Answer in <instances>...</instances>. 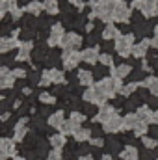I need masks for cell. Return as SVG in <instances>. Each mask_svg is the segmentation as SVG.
I'll list each match as a JSON object with an SVG mask.
<instances>
[{"mask_svg": "<svg viewBox=\"0 0 158 160\" xmlns=\"http://www.w3.org/2000/svg\"><path fill=\"white\" fill-rule=\"evenodd\" d=\"M116 50H117L119 56L126 58L132 54V47H134V36L132 34H121L117 39H116Z\"/></svg>", "mask_w": 158, "mask_h": 160, "instance_id": "1", "label": "cell"}, {"mask_svg": "<svg viewBox=\"0 0 158 160\" xmlns=\"http://www.w3.org/2000/svg\"><path fill=\"white\" fill-rule=\"evenodd\" d=\"M106 101L108 99H112L114 95H116V91H117V86H116V80L114 78H102V80H99L95 86H93Z\"/></svg>", "mask_w": 158, "mask_h": 160, "instance_id": "2", "label": "cell"}, {"mask_svg": "<svg viewBox=\"0 0 158 160\" xmlns=\"http://www.w3.org/2000/svg\"><path fill=\"white\" fill-rule=\"evenodd\" d=\"M132 8L140 9L145 17H155L158 15V8H156V0H134Z\"/></svg>", "mask_w": 158, "mask_h": 160, "instance_id": "3", "label": "cell"}, {"mask_svg": "<svg viewBox=\"0 0 158 160\" xmlns=\"http://www.w3.org/2000/svg\"><path fill=\"white\" fill-rule=\"evenodd\" d=\"M52 82H54V84L65 82V77H63V73H62L60 69H48V71H45L43 77H41V80H39L41 86H50Z\"/></svg>", "mask_w": 158, "mask_h": 160, "instance_id": "4", "label": "cell"}, {"mask_svg": "<svg viewBox=\"0 0 158 160\" xmlns=\"http://www.w3.org/2000/svg\"><path fill=\"white\" fill-rule=\"evenodd\" d=\"M112 17H114V21H116V22H126V21L130 19V8L126 6V2H125V0H117V4H116V8H114V13H112Z\"/></svg>", "mask_w": 158, "mask_h": 160, "instance_id": "5", "label": "cell"}, {"mask_svg": "<svg viewBox=\"0 0 158 160\" xmlns=\"http://www.w3.org/2000/svg\"><path fill=\"white\" fill-rule=\"evenodd\" d=\"M60 45L63 47V50H77L80 45H82V38H80L78 34H75V32H69V34H65L62 38V43Z\"/></svg>", "mask_w": 158, "mask_h": 160, "instance_id": "6", "label": "cell"}, {"mask_svg": "<svg viewBox=\"0 0 158 160\" xmlns=\"http://www.w3.org/2000/svg\"><path fill=\"white\" fill-rule=\"evenodd\" d=\"M80 60H82V56H80V52H77V50H65L63 56H62V63H63L65 69H75L78 65Z\"/></svg>", "mask_w": 158, "mask_h": 160, "instance_id": "7", "label": "cell"}, {"mask_svg": "<svg viewBox=\"0 0 158 160\" xmlns=\"http://www.w3.org/2000/svg\"><path fill=\"white\" fill-rule=\"evenodd\" d=\"M7 157H15V145H13V140L0 138V160H6Z\"/></svg>", "mask_w": 158, "mask_h": 160, "instance_id": "8", "label": "cell"}, {"mask_svg": "<svg viewBox=\"0 0 158 160\" xmlns=\"http://www.w3.org/2000/svg\"><path fill=\"white\" fill-rule=\"evenodd\" d=\"M102 128H104V132H108V134H114V132L123 130V118H119L117 114H116L112 119H108L102 125Z\"/></svg>", "mask_w": 158, "mask_h": 160, "instance_id": "9", "label": "cell"}, {"mask_svg": "<svg viewBox=\"0 0 158 160\" xmlns=\"http://www.w3.org/2000/svg\"><path fill=\"white\" fill-rule=\"evenodd\" d=\"M63 36H65V32H63V26H62V24H54V26L50 28L48 45H50V47H56V45H60Z\"/></svg>", "mask_w": 158, "mask_h": 160, "instance_id": "10", "label": "cell"}, {"mask_svg": "<svg viewBox=\"0 0 158 160\" xmlns=\"http://www.w3.org/2000/svg\"><path fill=\"white\" fill-rule=\"evenodd\" d=\"M114 116H116V108H114V106H108V104H102V106H101V110H99V114H97V116H95L93 119L104 125L106 121L112 119Z\"/></svg>", "mask_w": 158, "mask_h": 160, "instance_id": "11", "label": "cell"}, {"mask_svg": "<svg viewBox=\"0 0 158 160\" xmlns=\"http://www.w3.org/2000/svg\"><path fill=\"white\" fill-rule=\"evenodd\" d=\"M13 71H9L7 67H0V89H6V88H13Z\"/></svg>", "mask_w": 158, "mask_h": 160, "instance_id": "12", "label": "cell"}, {"mask_svg": "<svg viewBox=\"0 0 158 160\" xmlns=\"http://www.w3.org/2000/svg\"><path fill=\"white\" fill-rule=\"evenodd\" d=\"M80 56H82V62H86V63H97L99 62V48H95V47H89V48H84L82 52H80Z\"/></svg>", "mask_w": 158, "mask_h": 160, "instance_id": "13", "label": "cell"}, {"mask_svg": "<svg viewBox=\"0 0 158 160\" xmlns=\"http://www.w3.org/2000/svg\"><path fill=\"white\" fill-rule=\"evenodd\" d=\"M149 47H151V39H141L140 43H134V47H132V56H134V58H145Z\"/></svg>", "mask_w": 158, "mask_h": 160, "instance_id": "14", "label": "cell"}, {"mask_svg": "<svg viewBox=\"0 0 158 160\" xmlns=\"http://www.w3.org/2000/svg\"><path fill=\"white\" fill-rule=\"evenodd\" d=\"M34 50V45L30 43V41H24V43H21L19 45V54L15 56V60H19V62H26V60H30V52Z\"/></svg>", "mask_w": 158, "mask_h": 160, "instance_id": "15", "label": "cell"}, {"mask_svg": "<svg viewBox=\"0 0 158 160\" xmlns=\"http://www.w3.org/2000/svg\"><path fill=\"white\" fill-rule=\"evenodd\" d=\"M21 43L17 38H4V36H0V54H6V52H9L11 48H15V47H19Z\"/></svg>", "mask_w": 158, "mask_h": 160, "instance_id": "16", "label": "cell"}, {"mask_svg": "<svg viewBox=\"0 0 158 160\" xmlns=\"http://www.w3.org/2000/svg\"><path fill=\"white\" fill-rule=\"evenodd\" d=\"M132 75V67L130 65H126V63H121L117 67H112V78H126V77H130Z\"/></svg>", "mask_w": 158, "mask_h": 160, "instance_id": "17", "label": "cell"}, {"mask_svg": "<svg viewBox=\"0 0 158 160\" xmlns=\"http://www.w3.org/2000/svg\"><path fill=\"white\" fill-rule=\"evenodd\" d=\"M136 114H138V118H140V119H141V121H145L147 125L155 123V112H153V110H151L149 106H140Z\"/></svg>", "mask_w": 158, "mask_h": 160, "instance_id": "18", "label": "cell"}, {"mask_svg": "<svg viewBox=\"0 0 158 160\" xmlns=\"http://www.w3.org/2000/svg\"><path fill=\"white\" fill-rule=\"evenodd\" d=\"M119 36H121V34H119V28L116 26V24H112V22L106 24V26L102 28V38H104L106 41H112V39L116 41Z\"/></svg>", "mask_w": 158, "mask_h": 160, "instance_id": "19", "label": "cell"}, {"mask_svg": "<svg viewBox=\"0 0 158 160\" xmlns=\"http://www.w3.org/2000/svg\"><path fill=\"white\" fill-rule=\"evenodd\" d=\"M26 121H28L26 118H22V119L15 125V134H13V140L15 142H22V138L26 136V132H28L26 130Z\"/></svg>", "mask_w": 158, "mask_h": 160, "instance_id": "20", "label": "cell"}, {"mask_svg": "<svg viewBox=\"0 0 158 160\" xmlns=\"http://www.w3.org/2000/svg\"><path fill=\"white\" fill-rule=\"evenodd\" d=\"M138 123H140L138 114H126L123 118V130H134Z\"/></svg>", "mask_w": 158, "mask_h": 160, "instance_id": "21", "label": "cell"}, {"mask_svg": "<svg viewBox=\"0 0 158 160\" xmlns=\"http://www.w3.org/2000/svg\"><path fill=\"white\" fill-rule=\"evenodd\" d=\"M65 123V116H63V112L62 110H58V112H54L50 118H48V125L52 127V128H62V125Z\"/></svg>", "mask_w": 158, "mask_h": 160, "instance_id": "22", "label": "cell"}, {"mask_svg": "<svg viewBox=\"0 0 158 160\" xmlns=\"http://www.w3.org/2000/svg\"><path fill=\"white\" fill-rule=\"evenodd\" d=\"M143 88L149 89L151 95H156L158 93V78L156 77H147V78L143 80Z\"/></svg>", "mask_w": 158, "mask_h": 160, "instance_id": "23", "label": "cell"}, {"mask_svg": "<svg viewBox=\"0 0 158 160\" xmlns=\"http://www.w3.org/2000/svg\"><path fill=\"white\" fill-rule=\"evenodd\" d=\"M48 142H50L52 149H60V151H62V147L65 145V136H63L62 132H58V134H52Z\"/></svg>", "mask_w": 158, "mask_h": 160, "instance_id": "24", "label": "cell"}, {"mask_svg": "<svg viewBox=\"0 0 158 160\" xmlns=\"http://www.w3.org/2000/svg\"><path fill=\"white\" fill-rule=\"evenodd\" d=\"M121 158L123 160H138V149L134 145H126L121 151Z\"/></svg>", "mask_w": 158, "mask_h": 160, "instance_id": "25", "label": "cell"}, {"mask_svg": "<svg viewBox=\"0 0 158 160\" xmlns=\"http://www.w3.org/2000/svg\"><path fill=\"white\" fill-rule=\"evenodd\" d=\"M78 127H80V125H77L75 121L67 119V121H65V123H63V125H62V128H60V132H62L63 136H69V134H75Z\"/></svg>", "mask_w": 158, "mask_h": 160, "instance_id": "26", "label": "cell"}, {"mask_svg": "<svg viewBox=\"0 0 158 160\" xmlns=\"http://www.w3.org/2000/svg\"><path fill=\"white\" fill-rule=\"evenodd\" d=\"M43 9H45V8H43V4H41V2H37V0L28 2V6L24 8V11H26V13H30V15H39Z\"/></svg>", "mask_w": 158, "mask_h": 160, "instance_id": "27", "label": "cell"}, {"mask_svg": "<svg viewBox=\"0 0 158 160\" xmlns=\"http://www.w3.org/2000/svg\"><path fill=\"white\" fill-rule=\"evenodd\" d=\"M43 8H45V11L50 13V15H58V13H60V4H58V0H45V2H43Z\"/></svg>", "mask_w": 158, "mask_h": 160, "instance_id": "28", "label": "cell"}, {"mask_svg": "<svg viewBox=\"0 0 158 160\" xmlns=\"http://www.w3.org/2000/svg\"><path fill=\"white\" fill-rule=\"evenodd\" d=\"M78 82L82 84V86H93V73L91 71H78Z\"/></svg>", "mask_w": 158, "mask_h": 160, "instance_id": "29", "label": "cell"}, {"mask_svg": "<svg viewBox=\"0 0 158 160\" xmlns=\"http://www.w3.org/2000/svg\"><path fill=\"white\" fill-rule=\"evenodd\" d=\"M73 136H75V140H77V142L82 143V142L91 140V130H89V128H82V127H78V128H77V132H75Z\"/></svg>", "mask_w": 158, "mask_h": 160, "instance_id": "30", "label": "cell"}, {"mask_svg": "<svg viewBox=\"0 0 158 160\" xmlns=\"http://www.w3.org/2000/svg\"><path fill=\"white\" fill-rule=\"evenodd\" d=\"M136 89H138V82H132V84H126V86H123L119 93H121V95H125V97H130V95H132Z\"/></svg>", "mask_w": 158, "mask_h": 160, "instance_id": "31", "label": "cell"}, {"mask_svg": "<svg viewBox=\"0 0 158 160\" xmlns=\"http://www.w3.org/2000/svg\"><path fill=\"white\" fill-rule=\"evenodd\" d=\"M99 63L104 65V67H114V58H112L108 52H104V54L99 56Z\"/></svg>", "mask_w": 158, "mask_h": 160, "instance_id": "32", "label": "cell"}, {"mask_svg": "<svg viewBox=\"0 0 158 160\" xmlns=\"http://www.w3.org/2000/svg\"><path fill=\"white\" fill-rule=\"evenodd\" d=\"M147 130H149V125H147L145 121L140 119V123H138V125H136V128H134V134H136V136H145V134H147Z\"/></svg>", "mask_w": 158, "mask_h": 160, "instance_id": "33", "label": "cell"}, {"mask_svg": "<svg viewBox=\"0 0 158 160\" xmlns=\"http://www.w3.org/2000/svg\"><path fill=\"white\" fill-rule=\"evenodd\" d=\"M141 143L147 149H156L158 147V140L156 138H149V136H141Z\"/></svg>", "mask_w": 158, "mask_h": 160, "instance_id": "34", "label": "cell"}, {"mask_svg": "<svg viewBox=\"0 0 158 160\" xmlns=\"http://www.w3.org/2000/svg\"><path fill=\"white\" fill-rule=\"evenodd\" d=\"M39 101L45 102V104H54V102H56V97L50 95V93H47V91H43V93L39 95Z\"/></svg>", "mask_w": 158, "mask_h": 160, "instance_id": "35", "label": "cell"}, {"mask_svg": "<svg viewBox=\"0 0 158 160\" xmlns=\"http://www.w3.org/2000/svg\"><path fill=\"white\" fill-rule=\"evenodd\" d=\"M69 119H71V121H75L77 125H82V123H84V119H86V114H80V112H73Z\"/></svg>", "mask_w": 158, "mask_h": 160, "instance_id": "36", "label": "cell"}, {"mask_svg": "<svg viewBox=\"0 0 158 160\" xmlns=\"http://www.w3.org/2000/svg\"><path fill=\"white\" fill-rule=\"evenodd\" d=\"M47 160H62V151H60V149H52V151L47 155Z\"/></svg>", "mask_w": 158, "mask_h": 160, "instance_id": "37", "label": "cell"}, {"mask_svg": "<svg viewBox=\"0 0 158 160\" xmlns=\"http://www.w3.org/2000/svg\"><path fill=\"white\" fill-rule=\"evenodd\" d=\"M89 143H91L93 147H102V145H104V140H102V138H91Z\"/></svg>", "mask_w": 158, "mask_h": 160, "instance_id": "38", "label": "cell"}, {"mask_svg": "<svg viewBox=\"0 0 158 160\" xmlns=\"http://www.w3.org/2000/svg\"><path fill=\"white\" fill-rule=\"evenodd\" d=\"M7 13V0H0V19Z\"/></svg>", "mask_w": 158, "mask_h": 160, "instance_id": "39", "label": "cell"}, {"mask_svg": "<svg viewBox=\"0 0 158 160\" xmlns=\"http://www.w3.org/2000/svg\"><path fill=\"white\" fill-rule=\"evenodd\" d=\"M58 58H60V56H58L56 52H52V54H48V56H47V62H48V65H54V63L58 62Z\"/></svg>", "mask_w": 158, "mask_h": 160, "instance_id": "40", "label": "cell"}, {"mask_svg": "<svg viewBox=\"0 0 158 160\" xmlns=\"http://www.w3.org/2000/svg\"><path fill=\"white\" fill-rule=\"evenodd\" d=\"M13 77H15V78H24V77H26V71H24V69H15V71H13Z\"/></svg>", "mask_w": 158, "mask_h": 160, "instance_id": "41", "label": "cell"}, {"mask_svg": "<svg viewBox=\"0 0 158 160\" xmlns=\"http://www.w3.org/2000/svg\"><path fill=\"white\" fill-rule=\"evenodd\" d=\"M108 147H110V151H117V149H119V143L116 142V140H110V142H108Z\"/></svg>", "mask_w": 158, "mask_h": 160, "instance_id": "42", "label": "cell"}, {"mask_svg": "<svg viewBox=\"0 0 158 160\" xmlns=\"http://www.w3.org/2000/svg\"><path fill=\"white\" fill-rule=\"evenodd\" d=\"M69 4H73V6H78V8H84V0H67Z\"/></svg>", "mask_w": 158, "mask_h": 160, "instance_id": "43", "label": "cell"}, {"mask_svg": "<svg viewBox=\"0 0 158 160\" xmlns=\"http://www.w3.org/2000/svg\"><path fill=\"white\" fill-rule=\"evenodd\" d=\"M30 80H32V82H34V84H36V82H37V80H39V75H30Z\"/></svg>", "mask_w": 158, "mask_h": 160, "instance_id": "44", "label": "cell"}, {"mask_svg": "<svg viewBox=\"0 0 158 160\" xmlns=\"http://www.w3.org/2000/svg\"><path fill=\"white\" fill-rule=\"evenodd\" d=\"M78 160H93V157L91 155H86V157H80Z\"/></svg>", "mask_w": 158, "mask_h": 160, "instance_id": "45", "label": "cell"}, {"mask_svg": "<svg viewBox=\"0 0 158 160\" xmlns=\"http://www.w3.org/2000/svg\"><path fill=\"white\" fill-rule=\"evenodd\" d=\"M155 39L158 41V24H156V26H155Z\"/></svg>", "mask_w": 158, "mask_h": 160, "instance_id": "46", "label": "cell"}, {"mask_svg": "<svg viewBox=\"0 0 158 160\" xmlns=\"http://www.w3.org/2000/svg\"><path fill=\"white\" fill-rule=\"evenodd\" d=\"M155 125H158V110L155 112Z\"/></svg>", "mask_w": 158, "mask_h": 160, "instance_id": "47", "label": "cell"}, {"mask_svg": "<svg viewBox=\"0 0 158 160\" xmlns=\"http://www.w3.org/2000/svg\"><path fill=\"white\" fill-rule=\"evenodd\" d=\"M102 160H114V158H112L110 155H104V157H102Z\"/></svg>", "mask_w": 158, "mask_h": 160, "instance_id": "48", "label": "cell"}, {"mask_svg": "<svg viewBox=\"0 0 158 160\" xmlns=\"http://www.w3.org/2000/svg\"><path fill=\"white\" fill-rule=\"evenodd\" d=\"M156 2H158V0H156Z\"/></svg>", "mask_w": 158, "mask_h": 160, "instance_id": "49", "label": "cell"}, {"mask_svg": "<svg viewBox=\"0 0 158 160\" xmlns=\"http://www.w3.org/2000/svg\"><path fill=\"white\" fill-rule=\"evenodd\" d=\"M156 160H158V158H156Z\"/></svg>", "mask_w": 158, "mask_h": 160, "instance_id": "50", "label": "cell"}]
</instances>
